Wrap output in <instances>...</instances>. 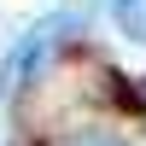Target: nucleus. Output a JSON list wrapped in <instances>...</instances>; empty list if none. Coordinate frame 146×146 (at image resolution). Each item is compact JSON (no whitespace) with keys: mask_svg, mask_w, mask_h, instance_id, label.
I'll return each mask as SVG.
<instances>
[{"mask_svg":"<svg viewBox=\"0 0 146 146\" xmlns=\"http://www.w3.org/2000/svg\"><path fill=\"white\" fill-rule=\"evenodd\" d=\"M111 29L123 41L146 47V0H111Z\"/></svg>","mask_w":146,"mask_h":146,"instance_id":"obj_1","label":"nucleus"},{"mask_svg":"<svg viewBox=\"0 0 146 146\" xmlns=\"http://www.w3.org/2000/svg\"><path fill=\"white\" fill-rule=\"evenodd\" d=\"M64 146H135L129 135H111V129H88V135H70Z\"/></svg>","mask_w":146,"mask_h":146,"instance_id":"obj_2","label":"nucleus"}]
</instances>
